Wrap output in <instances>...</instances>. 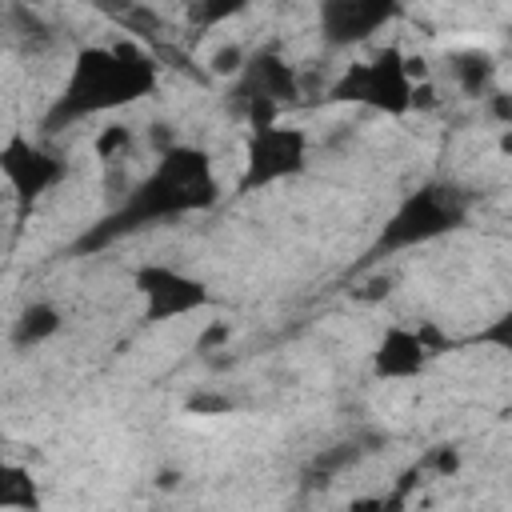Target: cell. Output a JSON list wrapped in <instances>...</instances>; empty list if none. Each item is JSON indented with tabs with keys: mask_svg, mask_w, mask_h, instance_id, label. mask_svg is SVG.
<instances>
[{
	"mask_svg": "<svg viewBox=\"0 0 512 512\" xmlns=\"http://www.w3.org/2000/svg\"><path fill=\"white\" fill-rule=\"evenodd\" d=\"M248 8V0H188V20L196 28H216L232 16H240Z\"/></svg>",
	"mask_w": 512,
	"mask_h": 512,
	"instance_id": "obj_14",
	"label": "cell"
},
{
	"mask_svg": "<svg viewBox=\"0 0 512 512\" xmlns=\"http://www.w3.org/2000/svg\"><path fill=\"white\" fill-rule=\"evenodd\" d=\"M332 104H360L384 116H404L416 108V80L408 72V56L400 48H384L372 60H356L348 64L332 88H328Z\"/></svg>",
	"mask_w": 512,
	"mask_h": 512,
	"instance_id": "obj_4",
	"label": "cell"
},
{
	"mask_svg": "<svg viewBox=\"0 0 512 512\" xmlns=\"http://www.w3.org/2000/svg\"><path fill=\"white\" fill-rule=\"evenodd\" d=\"M468 216V200L460 188L452 184H424L420 192L404 196L396 204V212L384 220L376 244H372V260L380 256H392V252H404V248H420V244H432L448 232H456Z\"/></svg>",
	"mask_w": 512,
	"mask_h": 512,
	"instance_id": "obj_3",
	"label": "cell"
},
{
	"mask_svg": "<svg viewBox=\"0 0 512 512\" xmlns=\"http://www.w3.org/2000/svg\"><path fill=\"white\" fill-rule=\"evenodd\" d=\"M148 140H152V148H156V152H168V148H176V144H180V140H172V124H152Z\"/></svg>",
	"mask_w": 512,
	"mask_h": 512,
	"instance_id": "obj_22",
	"label": "cell"
},
{
	"mask_svg": "<svg viewBox=\"0 0 512 512\" xmlns=\"http://www.w3.org/2000/svg\"><path fill=\"white\" fill-rule=\"evenodd\" d=\"M156 84H160V60H156V52L140 48L132 36L112 44V48L88 44L72 56L64 88H60L52 112L44 116V128L56 132L72 120L136 104V100L152 96Z\"/></svg>",
	"mask_w": 512,
	"mask_h": 512,
	"instance_id": "obj_2",
	"label": "cell"
},
{
	"mask_svg": "<svg viewBox=\"0 0 512 512\" xmlns=\"http://www.w3.org/2000/svg\"><path fill=\"white\" fill-rule=\"evenodd\" d=\"M40 492L32 484V472L20 464H4L0 468V508H36Z\"/></svg>",
	"mask_w": 512,
	"mask_h": 512,
	"instance_id": "obj_13",
	"label": "cell"
},
{
	"mask_svg": "<svg viewBox=\"0 0 512 512\" xmlns=\"http://www.w3.org/2000/svg\"><path fill=\"white\" fill-rule=\"evenodd\" d=\"M244 60H248V52L240 48V44H224V48H216L212 52V60H208V68H212V76H240V68H244Z\"/></svg>",
	"mask_w": 512,
	"mask_h": 512,
	"instance_id": "obj_17",
	"label": "cell"
},
{
	"mask_svg": "<svg viewBox=\"0 0 512 512\" xmlns=\"http://www.w3.org/2000/svg\"><path fill=\"white\" fill-rule=\"evenodd\" d=\"M484 100H488V116H492L496 124L512 128V92H500V88H492Z\"/></svg>",
	"mask_w": 512,
	"mask_h": 512,
	"instance_id": "obj_20",
	"label": "cell"
},
{
	"mask_svg": "<svg viewBox=\"0 0 512 512\" xmlns=\"http://www.w3.org/2000/svg\"><path fill=\"white\" fill-rule=\"evenodd\" d=\"M188 412H208V416H224V412H232V400L228 396H208V392H196V396H188Z\"/></svg>",
	"mask_w": 512,
	"mask_h": 512,
	"instance_id": "obj_19",
	"label": "cell"
},
{
	"mask_svg": "<svg viewBox=\"0 0 512 512\" xmlns=\"http://www.w3.org/2000/svg\"><path fill=\"white\" fill-rule=\"evenodd\" d=\"M448 72L464 96H488L496 84V60L484 48H460L448 56Z\"/></svg>",
	"mask_w": 512,
	"mask_h": 512,
	"instance_id": "obj_11",
	"label": "cell"
},
{
	"mask_svg": "<svg viewBox=\"0 0 512 512\" xmlns=\"http://www.w3.org/2000/svg\"><path fill=\"white\" fill-rule=\"evenodd\" d=\"M132 288L140 292L148 324L180 320V316H192V312L212 304L208 284L184 268H172V264H140L132 272Z\"/></svg>",
	"mask_w": 512,
	"mask_h": 512,
	"instance_id": "obj_7",
	"label": "cell"
},
{
	"mask_svg": "<svg viewBox=\"0 0 512 512\" xmlns=\"http://www.w3.org/2000/svg\"><path fill=\"white\" fill-rule=\"evenodd\" d=\"M60 324H64V316H60L56 304L32 300V304H24L20 316L12 320V344H16V348H36V344L52 340V336L60 332Z\"/></svg>",
	"mask_w": 512,
	"mask_h": 512,
	"instance_id": "obj_12",
	"label": "cell"
},
{
	"mask_svg": "<svg viewBox=\"0 0 512 512\" xmlns=\"http://www.w3.org/2000/svg\"><path fill=\"white\" fill-rule=\"evenodd\" d=\"M308 168V136L296 124H264L252 128L248 148H244V172H240V192H260L268 184L292 180Z\"/></svg>",
	"mask_w": 512,
	"mask_h": 512,
	"instance_id": "obj_6",
	"label": "cell"
},
{
	"mask_svg": "<svg viewBox=\"0 0 512 512\" xmlns=\"http://www.w3.org/2000/svg\"><path fill=\"white\" fill-rule=\"evenodd\" d=\"M432 344L424 340L420 328H404V324H392L380 344L372 348V372L380 380H416L428 364H432Z\"/></svg>",
	"mask_w": 512,
	"mask_h": 512,
	"instance_id": "obj_10",
	"label": "cell"
},
{
	"mask_svg": "<svg viewBox=\"0 0 512 512\" xmlns=\"http://www.w3.org/2000/svg\"><path fill=\"white\" fill-rule=\"evenodd\" d=\"M228 336H232V328H228L224 320H216V324H208V328L200 332V340H196V348H200V352H212V348H220V344H228Z\"/></svg>",
	"mask_w": 512,
	"mask_h": 512,
	"instance_id": "obj_21",
	"label": "cell"
},
{
	"mask_svg": "<svg viewBox=\"0 0 512 512\" xmlns=\"http://www.w3.org/2000/svg\"><path fill=\"white\" fill-rule=\"evenodd\" d=\"M424 472H436V476H452L456 468H460V448H452V444H440V448H432L424 460Z\"/></svg>",
	"mask_w": 512,
	"mask_h": 512,
	"instance_id": "obj_18",
	"label": "cell"
},
{
	"mask_svg": "<svg viewBox=\"0 0 512 512\" xmlns=\"http://www.w3.org/2000/svg\"><path fill=\"white\" fill-rule=\"evenodd\" d=\"M500 152L512 156V128H504V136H500Z\"/></svg>",
	"mask_w": 512,
	"mask_h": 512,
	"instance_id": "obj_23",
	"label": "cell"
},
{
	"mask_svg": "<svg viewBox=\"0 0 512 512\" xmlns=\"http://www.w3.org/2000/svg\"><path fill=\"white\" fill-rule=\"evenodd\" d=\"M300 96V76L296 68L272 52V48H260L244 60L240 76L232 80V112L248 120V128H264V124H276L280 120V108L292 104Z\"/></svg>",
	"mask_w": 512,
	"mask_h": 512,
	"instance_id": "obj_5",
	"label": "cell"
},
{
	"mask_svg": "<svg viewBox=\"0 0 512 512\" xmlns=\"http://www.w3.org/2000/svg\"><path fill=\"white\" fill-rule=\"evenodd\" d=\"M400 0H320L316 24L328 48H352L400 20Z\"/></svg>",
	"mask_w": 512,
	"mask_h": 512,
	"instance_id": "obj_8",
	"label": "cell"
},
{
	"mask_svg": "<svg viewBox=\"0 0 512 512\" xmlns=\"http://www.w3.org/2000/svg\"><path fill=\"white\" fill-rule=\"evenodd\" d=\"M132 148V128H124V124H108L100 136H96V156L100 160H116V156H124Z\"/></svg>",
	"mask_w": 512,
	"mask_h": 512,
	"instance_id": "obj_16",
	"label": "cell"
},
{
	"mask_svg": "<svg viewBox=\"0 0 512 512\" xmlns=\"http://www.w3.org/2000/svg\"><path fill=\"white\" fill-rule=\"evenodd\" d=\"M472 344H484V348H496V352H512V308L500 312L496 320H488V324L472 336Z\"/></svg>",
	"mask_w": 512,
	"mask_h": 512,
	"instance_id": "obj_15",
	"label": "cell"
},
{
	"mask_svg": "<svg viewBox=\"0 0 512 512\" xmlns=\"http://www.w3.org/2000/svg\"><path fill=\"white\" fill-rule=\"evenodd\" d=\"M0 172H4L8 188L28 204L64 180V160L52 156L48 148L32 144L24 132H12L0 148Z\"/></svg>",
	"mask_w": 512,
	"mask_h": 512,
	"instance_id": "obj_9",
	"label": "cell"
},
{
	"mask_svg": "<svg viewBox=\"0 0 512 512\" xmlns=\"http://www.w3.org/2000/svg\"><path fill=\"white\" fill-rule=\"evenodd\" d=\"M216 200H220V180L212 172V156L196 144H176V148L160 152L156 168L124 196L120 208H112L100 224H92L76 240V252L104 248V244H112L128 232H140L148 224H160V220L204 212Z\"/></svg>",
	"mask_w": 512,
	"mask_h": 512,
	"instance_id": "obj_1",
	"label": "cell"
}]
</instances>
